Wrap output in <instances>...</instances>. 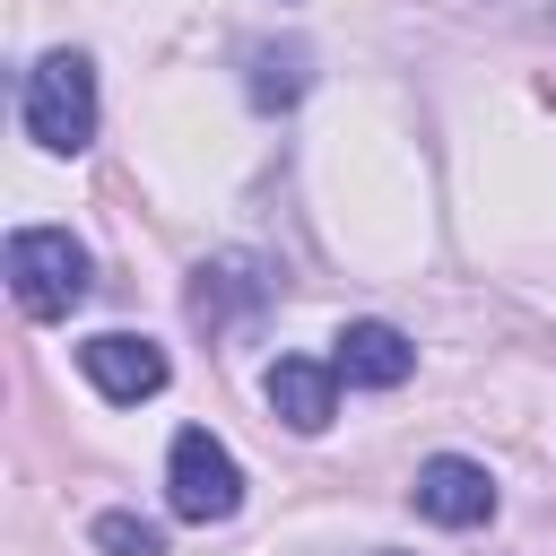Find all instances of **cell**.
<instances>
[{
  "label": "cell",
  "instance_id": "obj_9",
  "mask_svg": "<svg viewBox=\"0 0 556 556\" xmlns=\"http://www.w3.org/2000/svg\"><path fill=\"white\" fill-rule=\"evenodd\" d=\"M304 87H313V52H304V43H261V52H252V104H261V113L295 104Z\"/></svg>",
  "mask_w": 556,
  "mask_h": 556
},
{
  "label": "cell",
  "instance_id": "obj_8",
  "mask_svg": "<svg viewBox=\"0 0 556 556\" xmlns=\"http://www.w3.org/2000/svg\"><path fill=\"white\" fill-rule=\"evenodd\" d=\"M243 304H269V278H261V261H217V269H200L191 278V321H235Z\"/></svg>",
  "mask_w": 556,
  "mask_h": 556
},
{
  "label": "cell",
  "instance_id": "obj_6",
  "mask_svg": "<svg viewBox=\"0 0 556 556\" xmlns=\"http://www.w3.org/2000/svg\"><path fill=\"white\" fill-rule=\"evenodd\" d=\"M330 365H339V382H356V391H391V382L417 374V348H408L400 321H348V330L330 339Z\"/></svg>",
  "mask_w": 556,
  "mask_h": 556
},
{
  "label": "cell",
  "instance_id": "obj_11",
  "mask_svg": "<svg viewBox=\"0 0 556 556\" xmlns=\"http://www.w3.org/2000/svg\"><path fill=\"white\" fill-rule=\"evenodd\" d=\"M374 556H400V547H374Z\"/></svg>",
  "mask_w": 556,
  "mask_h": 556
},
{
  "label": "cell",
  "instance_id": "obj_7",
  "mask_svg": "<svg viewBox=\"0 0 556 556\" xmlns=\"http://www.w3.org/2000/svg\"><path fill=\"white\" fill-rule=\"evenodd\" d=\"M261 400H269L295 434H321V426L339 417V365H321V356H278V365L261 374Z\"/></svg>",
  "mask_w": 556,
  "mask_h": 556
},
{
  "label": "cell",
  "instance_id": "obj_3",
  "mask_svg": "<svg viewBox=\"0 0 556 556\" xmlns=\"http://www.w3.org/2000/svg\"><path fill=\"white\" fill-rule=\"evenodd\" d=\"M165 504H174L182 521H200V530L243 504V469H235V452H226L208 426H182V434H174V452H165Z\"/></svg>",
  "mask_w": 556,
  "mask_h": 556
},
{
  "label": "cell",
  "instance_id": "obj_5",
  "mask_svg": "<svg viewBox=\"0 0 556 556\" xmlns=\"http://www.w3.org/2000/svg\"><path fill=\"white\" fill-rule=\"evenodd\" d=\"M417 513L426 521H443V530H478V521H495V478L478 469V460H460V452H434L426 469H417Z\"/></svg>",
  "mask_w": 556,
  "mask_h": 556
},
{
  "label": "cell",
  "instance_id": "obj_4",
  "mask_svg": "<svg viewBox=\"0 0 556 556\" xmlns=\"http://www.w3.org/2000/svg\"><path fill=\"white\" fill-rule=\"evenodd\" d=\"M78 365H87V382H96L104 400H122V408H139V400L165 391V348L139 339V330H96V339L78 348Z\"/></svg>",
  "mask_w": 556,
  "mask_h": 556
},
{
  "label": "cell",
  "instance_id": "obj_10",
  "mask_svg": "<svg viewBox=\"0 0 556 556\" xmlns=\"http://www.w3.org/2000/svg\"><path fill=\"white\" fill-rule=\"evenodd\" d=\"M96 547L104 556H165V530L139 513H96Z\"/></svg>",
  "mask_w": 556,
  "mask_h": 556
},
{
  "label": "cell",
  "instance_id": "obj_1",
  "mask_svg": "<svg viewBox=\"0 0 556 556\" xmlns=\"http://www.w3.org/2000/svg\"><path fill=\"white\" fill-rule=\"evenodd\" d=\"M17 122L35 148L52 156H78L96 139V61L87 52H43L26 70V96H17Z\"/></svg>",
  "mask_w": 556,
  "mask_h": 556
},
{
  "label": "cell",
  "instance_id": "obj_2",
  "mask_svg": "<svg viewBox=\"0 0 556 556\" xmlns=\"http://www.w3.org/2000/svg\"><path fill=\"white\" fill-rule=\"evenodd\" d=\"M9 295L35 321H61L87 295V243L70 226H17L9 235Z\"/></svg>",
  "mask_w": 556,
  "mask_h": 556
}]
</instances>
